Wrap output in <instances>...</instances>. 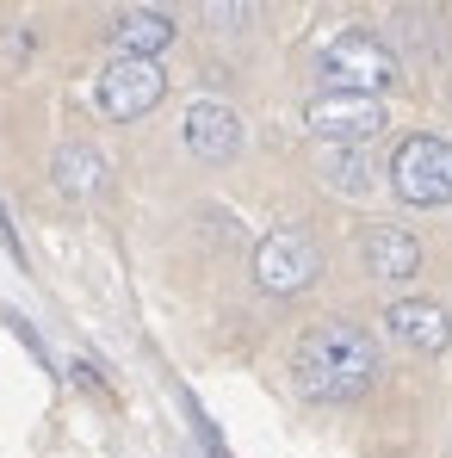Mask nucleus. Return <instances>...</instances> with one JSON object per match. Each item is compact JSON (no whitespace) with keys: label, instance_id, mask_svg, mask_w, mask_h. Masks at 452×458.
Wrapping results in <instances>:
<instances>
[{"label":"nucleus","instance_id":"obj_7","mask_svg":"<svg viewBox=\"0 0 452 458\" xmlns=\"http://www.w3.org/2000/svg\"><path fill=\"white\" fill-rule=\"evenodd\" d=\"M384 328L409 353H447L452 347V310L434 304V298H397L384 310Z\"/></svg>","mask_w":452,"mask_h":458},{"label":"nucleus","instance_id":"obj_12","mask_svg":"<svg viewBox=\"0 0 452 458\" xmlns=\"http://www.w3.org/2000/svg\"><path fill=\"white\" fill-rule=\"evenodd\" d=\"M322 180H328V192H341V199H366L378 186V167L366 149H328L322 155Z\"/></svg>","mask_w":452,"mask_h":458},{"label":"nucleus","instance_id":"obj_1","mask_svg":"<svg viewBox=\"0 0 452 458\" xmlns=\"http://www.w3.org/2000/svg\"><path fill=\"white\" fill-rule=\"evenodd\" d=\"M292 378L310 403H360L378 384V341L360 322H316L303 328L298 353H292Z\"/></svg>","mask_w":452,"mask_h":458},{"label":"nucleus","instance_id":"obj_4","mask_svg":"<svg viewBox=\"0 0 452 458\" xmlns=\"http://www.w3.org/2000/svg\"><path fill=\"white\" fill-rule=\"evenodd\" d=\"M303 124L328 149H366L390 118H384V99H366V93H316L303 106Z\"/></svg>","mask_w":452,"mask_h":458},{"label":"nucleus","instance_id":"obj_3","mask_svg":"<svg viewBox=\"0 0 452 458\" xmlns=\"http://www.w3.org/2000/svg\"><path fill=\"white\" fill-rule=\"evenodd\" d=\"M390 186L403 205H452V143L447 137H403L390 155Z\"/></svg>","mask_w":452,"mask_h":458},{"label":"nucleus","instance_id":"obj_2","mask_svg":"<svg viewBox=\"0 0 452 458\" xmlns=\"http://www.w3.org/2000/svg\"><path fill=\"white\" fill-rule=\"evenodd\" d=\"M322 75H328V93H366V99H378L384 87H397L403 63L372 31H335L322 44Z\"/></svg>","mask_w":452,"mask_h":458},{"label":"nucleus","instance_id":"obj_9","mask_svg":"<svg viewBox=\"0 0 452 458\" xmlns=\"http://www.w3.org/2000/svg\"><path fill=\"white\" fill-rule=\"evenodd\" d=\"M360 254H366V273H372V279H390V285H403V279L422 273V242H415L409 229H397V224L372 229Z\"/></svg>","mask_w":452,"mask_h":458},{"label":"nucleus","instance_id":"obj_11","mask_svg":"<svg viewBox=\"0 0 452 458\" xmlns=\"http://www.w3.org/2000/svg\"><path fill=\"white\" fill-rule=\"evenodd\" d=\"M50 174H56V192H69V199H93V192L106 186V155L87 149V143H63L56 161H50Z\"/></svg>","mask_w":452,"mask_h":458},{"label":"nucleus","instance_id":"obj_6","mask_svg":"<svg viewBox=\"0 0 452 458\" xmlns=\"http://www.w3.org/2000/svg\"><path fill=\"white\" fill-rule=\"evenodd\" d=\"M161 93H167L161 63H137V56L106 63V75H99V87H93L99 112H106V118H118V124H131V118L155 112V106H161Z\"/></svg>","mask_w":452,"mask_h":458},{"label":"nucleus","instance_id":"obj_8","mask_svg":"<svg viewBox=\"0 0 452 458\" xmlns=\"http://www.w3.org/2000/svg\"><path fill=\"white\" fill-rule=\"evenodd\" d=\"M180 137H186V149L199 161H229L242 149V118L229 112L224 99H192L186 118H180Z\"/></svg>","mask_w":452,"mask_h":458},{"label":"nucleus","instance_id":"obj_5","mask_svg":"<svg viewBox=\"0 0 452 458\" xmlns=\"http://www.w3.org/2000/svg\"><path fill=\"white\" fill-rule=\"evenodd\" d=\"M316 273H322V248H316L303 229H273V235L254 248V285L273 292V298L303 292Z\"/></svg>","mask_w":452,"mask_h":458},{"label":"nucleus","instance_id":"obj_10","mask_svg":"<svg viewBox=\"0 0 452 458\" xmlns=\"http://www.w3.org/2000/svg\"><path fill=\"white\" fill-rule=\"evenodd\" d=\"M112 44H118V56L155 63V56L174 44V19H167V13H155V6H131V13H118V19H112Z\"/></svg>","mask_w":452,"mask_h":458}]
</instances>
